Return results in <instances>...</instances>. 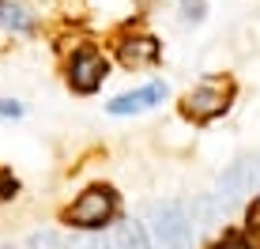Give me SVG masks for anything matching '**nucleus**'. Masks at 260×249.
I'll list each match as a JSON object with an SVG mask.
<instances>
[{
	"label": "nucleus",
	"mask_w": 260,
	"mask_h": 249,
	"mask_svg": "<svg viewBox=\"0 0 260 249\" xmlns=\"http://www.w3.org/2000/svg\"><path fill=\"white\" fill-rule=\"evenodd\" d=\"M121 211V197L113 185H87L76 200L64 208V223L76 230H106Z\"/></svg>",
	"instance_id": "1"
},
{
	"label": "nucleus",
	"mask_w": 260,
	"mask_h": 249,
	"mask_svg": "<svg viewBox=\"0 0 260 249\" xmlns=\"http://www.w3.org/2000/svg\"><path fill=\"white\" fill-rule=\"evenodd\" d=\"M230 102H234V79L230 76H208L181 99V113L196 124H208L215 117H222L230 110Z\"/></svg>",
	"instance_id": "2"
},
{
	"label": "nucleus",
	"mask_w": 260,
	"mask_h": 249,
	"mask_svg": "<svg viewBox=\"0 0 260 249\" xmlns=\"http://www.w3.org/2000/svg\"><path fill=\"white\" fill-rule=\"evenodd\" d=\"M147 223H151L155 249H189L192 245V219L185 211V204H177V200L155 204Z\"/></svg>",
	"instance_id": "3"
},
{
	"label": "nucleus",
	"mask_w": 260,
	"mask_h": 249,
	"mask_svg": "<svg viewBox=\"0 0 260 249\" xmlns=\"http://www.w3.org/2000/svg\"><path fill=\"white\" fill-rule=\"evenodd\" d=\"M106 76H110V60L98 46H79L64 60V83L76 95H94L106 83Z\"/></svg>",
	"instance_id": "4"
},
{
	"label": "nucleus",
	"mask_w": 260,
	"mask_h": 249,
	"mask_svg": "<svg viewBox=\"0 0 260 249\" xmlns=\"http://www.w3.org/2000/svg\"><path fill=\"white\" fill-rule=\"evenodd\" d=\"M249 193H260V155H249V159H238L226 174L219 177V189H215V200L222 208H230L234 200L249 197Z\"/></svg>",
	"instance_id": "5"
},
{
	"label": "nucleus",
	"mask_w": 260,
	"mask_h": 249,
	"mask_svg": "<svg viewBox=\"0 0 260 249\" xmlns=\"http://www.w3.org/2000/svg\"><path fill=\"white\" fill-rule=\"evenodd\" d=\"M113 46H117L121 68H151L162 57V42L155 34H121Z\"/></svg>",
	"instance_id": "6"
},
{
	"label": "nucleus",
	"mask_w": 260,
	"mask_h": 249,
	"mask_svg": "<svg viewBox=\"0 0 260 249\" xmlns=\"http://www.w3.org/2000/svg\"><path fill=\"white\" fill-rule=\"evenodd\" d=\"M166 95H170L166 83H147V87H136V91L117 95L113 102H106V113H113V117H132V113L155 110L158 102H166Z\"/></svg>",
	"instance_id": "7"
},
{
	"label": "nucleus",
	"mask_w": 260,
	"mask_h": 249,
	"mask_svg": "<svg viewBox=\"0 0 260 249\" xmlns=\"http://www.w3.org/2000/svg\"><path fill=\"white\" fill-rule=\"evenodd\" d=\"M38 15L23 0H0V34H34Z\"/></svg>",
	"instance_id": "8"
},
{
	"label": "nucleus",
	"mask_w": 260,
	"mask_h": 249,
	"mask_svg": "<svg viewBox=\"0 0 260 249\" xmlns=\"http://www.w3.org/2000/svg\"><path fill=\"white\" fill-rule=\"evenodd\" d=\"M106 249H151V238H147V227L143 223H110V234H106Z\"/></svg>",
	"instance_id": "9"
},
{
	"label": "nucleus",
	"mask_w": 260,
	"mask_h": 249,
	"mask_svg": "<svg viewBox=\"0 0 260 249\" xmlns=\"http://www.w3.org/2000/svg\"><path fill=\"white\" fill-rule=\"evenodd\" d=\"M177 4H181V23L196 26L208 19V0H177Z\"/></svg>",
	"instance_id": "10"
},
{
	"label": "nucleus",
	"mask_w": 260,
	"mask_h": 249,
	"mask_svg": "<svg viewBox=\"0 0 260 249\" xmlns=\"http://www.w3.org/2000/svg\"><path fill=\"white\" fill-rule=\"evenodd\" d=\"M241 234L249 238V245H253V249H260V204L249 208V219H245V230H241Z\"/></svg>",
	"instance_id": "11"
},
{
	"label": "nucleus",
	"mask_w": 260,
	"mask_h": 249,
	"mask_svg": "<svg viewBox=\"0 0 260 249\" xmlns=\"http://www.w3.org/2000/svg\"><path fill=\"white\" fill-rule=\"evenodd\" d=\"M30 249H68V245L53 230H38V234H30Z\"/></svg>",
	"instance_id": "12"
},
{
	"label": "nucleus",
	"mask_w": 260,
	"mask_h": 249,
	"mask_svg": "<svg viewBox=\"0 0 260 249\" xmlns=\"http://www.w3.org/2000/svg\"><path fill=\"white\" fill-rule=\"evenodd\" d=\"M208 249H253V245H249L245 234H222L219 242H211Z\"/></svg>",
	"instance_id": "13"
},
{
	"label": "nucleus",
	"mask_w": 260,
	"mask_h": 249,
	"mask_svg": "<svg viewBox=\"0 0 260 249\" xmlns=\"http://www.w3.org/2000/svg\"><path fill=\"white\" fill-rule=\"evenodd\" d=\"M15 193H19V181H15V174L0 166V200H12Z\"/></svg>",
	"instance_id": "14"
},
{
	"label": "nucleus",
	"mask_w": 260,
	"mask_h": 249,
	"mask_svg": "<svg viewBox=\"0 0 260 249\" xmlns=\"http://www.w3.org/2000/svg\"><path fill=\"white\" fill-rule=\"evenodd\" d=\"M0 117H23V102H15V99H0Z\"/></svg>",
	"instance_id": "15"
},
{
	"label": "nucleus",
	"mask_w": 260,
	"mask_h": 249,
	"mask_svg": "<svg viewBox=\"0 0 260 249\" xmlns=\"http://www.w3.org/2000/svg\"><path fill=\"white\" fill-rule=\"evenodd\" d=\"M79 249H106V245H102V238H91V242H83Z\"/></svg>",
	"instance_id": "16"
}]
</instances>
